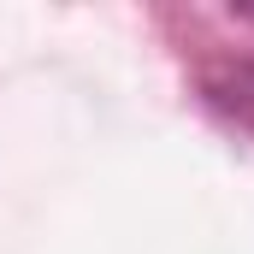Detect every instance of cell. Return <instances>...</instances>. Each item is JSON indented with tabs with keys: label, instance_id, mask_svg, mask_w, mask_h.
Returning a JSON list of instances; mask_svg holds the SVG:
<instances>
[{
	"label": "cell",
	"instance_id": "cell-1",
	"mask_svg": "<svg viewBox=\"0 0 254 254\" xmlns=\"http://www.w3.org/2000/svg\"><path fill=\"white\" fill-rule=\"evenodd\" d=\"M201 101L237 125L243 136H254V60H219L201 71Z\"/></svg>",
	"mask_w": 254,
	"mask_h": 254
},
{
	"label": "cell",
	"instance_id": "cell-2",
	"mask_svg": "<svg viewBox=\"0 0 254 254\" xmlns=\"http://www.w3.org/2000/svg\"><path fill=\"white\" fill-rule=\"evenodd\" d=\"M231 18H243V24H254V6H231Z\"/></svg>",
	"mask_w": 254,
	"mask_h": 254
}]
</instances>
